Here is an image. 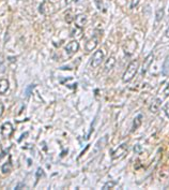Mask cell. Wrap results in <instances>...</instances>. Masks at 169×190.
<instances>
[{"label": "cell", "mask_w": 169, "mask_h": 190, "mask_svg": "<svg viewBox=\"0 0 169 190\" xmlns=\"http://www.w3.org/2000/svg\"><path fill=\"white\" fill-rule=\"evenodd\" d=\"M138 71V61L137 60H133L127 69L125 70V72L123 73V76H122V81L124 83H127V82H131L134 79V76L136 75Z\"/></svg>", "instance_id": "1"}, {"label": "cell", "mask_w": 169, "mask_h": 190, "mask_svg": "<svg viewBox=\"0 0 169 190\" xmlns=\"http://www.w3.org/2000/svg\"><path fill=\"white\" fill-rule=\"evenodd\" d=\"M104 60V52L102 50H99L97 52H95L93 54V57L91 59V67L92 68H97L102 63V61Z\"/></svg>", "instance_id": "2"}, {"label": "cell", "mask_w": 169, "mask_h": 190, "mask_svg": "<svg viewBox=\"0 0 169 190\" xmlns=\"http://www.w3.org/2000/svg\"><path fill=\"white\" fill-rule=\"evenodd\" d=\"M126 152H127V145H126V144L120 145L117 150H115L110 154L111 155V159H113V160H116V159L122 158V157H124V155L126 154Z\"/></svg>", "instance_id": "3"}, {"label": "cell", "mask_w": 169, "mask_h": 190, "mask_svg": "<svg viewBox=\"0 0 169 190\" xmlns=\"http://www.w3.org/2000/svg\"><path fill=\"white\" fill-rule=\"evenodd\" d=\"M13 131L14 129L11 122H5L1 126V135H2L3 139H9L13 134Z\"/></svg>", "instance_id": "4"}, {"label": "cell", "mask_w": 169, "mask_h": 190, "mask_svg": "<svg viewBox=\"0 0 169 190\" xmlns=\"http://www.w3.org/2000/svg\"><path fill=\"white\" fill-rule=\"evenodd\" d=\"M78 50H79V43L77 41H72V42H70V43L66 46V54H68V56L74 55Z\"/></svg>", "instance_id": "5"}, {"label": "cell", "mask_w": 169, "mask_h": 190, "mask_svg": "<svg viewBox=\"0 0 169 190\" xmlns=\"http://www.w3.org/2000/svg\"><path fill=\"white\" fill-rule=\"evenodd\" d=\"M74 22H75V26H76V27H79L83 29V27L86 25V23H87V15L86 14H78V15L75 16Z\"/></svg>", "instance_id": "6"}, {"label": "cell", "mask_w": 169, "mask_h": 190, "mask_svg": "<svg viewBox=\"0 0 169 190\" xmlns=\"http://www.w3.org/2000/svg\"><path fill=\"white\" fill-rule=\"evenodd\" d=\"M153 59H154L153 53H151V54H149L146 57V59H144V65H142V74H144V73L148 71V69H149V67L151 66Z\"/></svg>", "instance_id": "7"}, {"label": "cell", "mask_w": 169, "mask_h": 190, "mask_svg": "<svg viewBox=\"0 0 169 190\" xmlns=\"http://www.w3.org/2000/svg\"><path fill=\"white\" fill-rule=\"evenodd\" d=\"M97 43H99V39H97L96 37L91 38L90 40L86 43V51L87 52H91V51H93L97 46Z\"/></svg>", "instance_id": "8"}, {"label": "cell", "mask_w": 169, "mask_h": 190, "mask_svg": "<svg viewBox=\"0 0 169 190\" xmlns=\"http://www.w3.org/2000/svg\"><path fill=\"white\" fill-rule=\"evenodd\" d=\"M124 46H127V50H124L125 54L131 55V54H133L134 51L137 47V42H136L135 40H131V41H129V42H126V44Z\"/></svg>", "instance_id": "9"}, {"label": "cell", "mask_w": 169, "mask_h": 190, "mask_svg": "<svg viewBox=\"0 0 169 190\" xmlns=\"http://www.w3.org/2000/svg\"><path fill=\"white\" fill-rule=\"evenodd\" d=\"M161 104H162V100L161 99H155L153 102H152V104L150 105V112H152V113H157L158 110H160V107Z\"/></svg>", "instance_id": "10"}, {"label": "cell", "mask_w": 169, "mask_h": 190, "mask_svg": "<svg viewBox=\"0 0 169 190\" xmlns=\"http://www.w3.org/2000/svg\"><path fill=\"white\" fill-rule=\"evenodd\" d=\"M9 89V82L5 79H0V95H5Z\"/></svg>", "instance_id": "11"}, {"label": "cell", "mask_w": 169, "mask_h": 190, "mask_svg": "<svg viewBox=\"0 0 169 190\" xmlns=\"http://www.w3.org/2000/svg\"><path fill=\"white\" fill-rule=\"evenodd\" d=\"M162 73H163V75H165V76H168L169 75V55H167L166 58H165V60H164Z\"/></svg>", "instance_id": "12"}, {"label": "cell", "mask_w": 169, "mask_h": 190, "mask_svg": "<svg viewBox=\"0 0 169 190\" xmlns=\"http://www.w3.org/2000/svg\"><path fill=\"white\" fill-rule=\"evenodd\" d=\"M116 65V58L115 57H109L108 59L106 60V62H105V70L106 71H110L111 69L115 67Z\"/></svg>", "instance_id": "13"}, {"label": "cell", "mask_w": 169, "mask_h": 190, "mask_svg": "<svg viewBox=\"0 0 169 190\" xmlns=\"http://www.w3.org/2000/svg\"><path fill=\"white\" fill-rule=\"evenodd\" d=\"M142 122V115H138L137 117L134 119L133 121V127H132V131H135L136 129L139 128V126L141 125Z\"/></svg>", "instance_id": "14"}, {"label": "cell", "mask_w": 169, "mask_h": 190, "mask_svg": "<svg viewBox=\"0 0 169 190\" xmlns=\"http://www.w3.org/2000/svg\"><path fill=\"white\" fill-rule=\"evenodd\" d=\"M11 170H12V163H11V160H10L9 162L5 163V164L2 165V167H1V172H2L3 174H7V173H9Z\"/></svg>", "instance_id": "15"}, {"label": "cell", "mask_w": 169, "mask_h": 190, "mask_svg": "<svg viewBox=\"0 0 169 190\" xmlns=\"http://www.w3.org/2000/svg\"><path fill=\"white\" fill-rule=\"evenodd\" d=\"M116 181H107L105 185L103 186V189L104 190H108V189H113V187L116 186Z\"/></svg>", "instance_id": "16"}, {"label": "cell", "mask_w": 169, "mask_h": 190, "mask_svg": "<svg viewBox=\"0 0 169 190\" xmlns=\"http://www.w3.org/2000/svg\"><path fill=\"white\" fill-rule=\"evenodd\" d=\"M163 16H164V10H163V9H158L157 12H156V20H157V22H160V20L163 18Z\"/></svg>", "instance_id": "17"}, {"label": "cell", "mask_w": 169, "mask_h": 190, "mask_svg": "<svg viewBox=\"0 0 169 190\" xmlns=\"http://www.w3.org/2000/svg\"><path fill=\"white\" fill-rule=\"evenodd\" d=\"M139 1L140 0H132L131 2V9H134V8H136L138 5H139Z\"/></svg>", "instance_id": "18"}, {"label": "cell", "mask_w": 169, "mask_h": 190, "mask_svg": "<svg viewBox=\"0 0 169 190\" xmlns=\"http://www.w3.org/2000/svg\"><path fill=\"white\" fill-rule=\"evenodd\" d=\"M34 87H35V85H30V86L28 87L27 89H26V96H27V97H29V95H30V91H31V89H33Z\"/></svg>", "instance_id": "19"}, {"label": "cell", "mask_w": 169, "mask_h": 190, "mask_svg": "<svg viewBox=\"0 0 169 190\" xmlns=\"http://www.w3.org/2000/svg\"><path fill=\"white\" fill-rule=\"evenodd\" d=\"M164 95H165V97H168L169 96V83L167 84L166 88L164 89Z\"/></svg>", "instance_id": "20"}, {"label": "cell", "mask_w": 169, "mask_h": 190, "mask_svg": "<svg viewBox=\"0 0 169 190\" xmlns=\"http://www.w3.org/2000/svg\"><path fill=\"white\" fill-rule=\"evenodd\" d=\"M41 175H44V173H43V170H42V169L40 167V169H38V172H36V177L39 178Z\"/></svg>", "instance_id": "21"}, {"label": "cell", "mask_w": 169, "mask_h": 190, "mask_svg": "<svg viewBox=\"0 0 169 190\" xmlns=\"http://www.w3.org/2000/svg\"><path fill=\"white\" fill-rule=\"evenodd\" d=\"M165 114H166L167 117L169 118V103L166 104V107H165Z\"/></svg>", "instance_id": "22"}, {"label": "cell", "mask_w": 169, "mask_h": 190, "mask_svg": "<svg viewBox=\"0 0 169 190\" xmlns=\"http://www.w3.org/2000/svg\"><path fill=\"white\" fill-rule=\"evenodd\" d=\"M3 111H5V107H3V104L0 102V116L3 114Z\"/></svg>", "instance_id": "23"}, {"label": "cell", "mask_w": 169, "mask_h": 190, "mask_svg": "<svg viewBox=\"0 0 169 190\" xmlns=\"http://www.w3.org/2000/svg\"><path fill=\"white\" fill-rule=\"evenodd\" d=\"M134 150H135V153H136V152L139 153V152H140V147H139V145H136L135 148H134Z\"/></svg>", "instance_id": "24"}, {"label": "cell", "mask_w": 169, "mask_h": 190, "mask_svg": "<svg viewBox=\"0 0 169 190\" xmlns=\"http://www.w3.org/2000/svg\"><path fill=\"white\" fill-rule=\"evenodd\" d=\"M73 1L77 2V0H66V5H71V3H72Z\"/></svg>", "instance_id": "25"}, {"label": "cell", "mask_w": 169, "mask_h": 190, "mask_svg": "<svg viewBox=\"0 0 169 190\" xmlns=\"http://www.w3.org/2000/svg\"><path fill=\"white\" fill-rule=\"evenodd\" d=\"M27 135H28V132H26L25 134H23V135L20 136V139H19V142H20V141H22V140H23V139L25 138V136H27Z\"/></svg>", "instance_id": "26"}, {"label": "cell", "mask_w": 169, "mask_h": 190, "mask_svg": "<svg viewBox=\"0 0 169 190\" xmlns=\"http://www.w3.org/2000/svg\"><path fill=\"white\" fill-rule=\"evenodd\" d=\"M165 34H166V37H167V38H169V27L167 28V30H166V33H165Z\"/></svg>", "instance_id": "27"}, {"label": "cell", "mask_w": 169, "mask_h": 190, "mask_svg": "<svg viewBox=\"0 0 169 190\" xmlns=\"http://www.w3.org/2000/svg\"><path fill=\"white\" fill-rule=\"evenodd\" d=\"M168 11H169V9H168Z\"/></svg>", "instance_id": "28"}]
</instances>
